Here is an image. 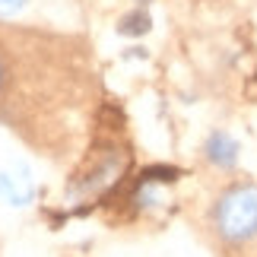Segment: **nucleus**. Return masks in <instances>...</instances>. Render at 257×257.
<instances>
[{
  "label": "nucleus",
  "instance_id": "nucleus-1",
  "mask_svg": "<svg viewBox=\"0 0 257 257\" xmlns=\"http://www.w3.org/2000/svg\"><path fill=\"white\" fill-rule=\"evenodd\" d=\"M210 229L229 248H241L257 238V181H235L216 197Z\"/></svg>",
  "mask_w": 257,
  "mask_h": 257
},
{
  "label": "nucleus",
  "instance_id": "nucleus-2",
  "mask_svg": "<svg viewBox=\"0 0 257 257\" xmlns=\"http://www.w3.org/2000/svg\"><path fill=\"white\" fill-rule=\"evenodd\" d=\"M0 197L10 203V206H26L35 200V181L29 169L23 165H10V169L0 172Z\"/></svg>",
  "mask_w": 257,
  "mask_h": 257
},
{
  "label": "nucleus",
  "instance_id": "nucleus-3",
  "mask_svg": "<svg viewBox=\"0 0 257 257\" xmlns=\"http://www.w3.org/2000/svg\"><path fill=\"white\" fill-rule=\"evenodd\" d=\"M238 153H241V146H238V140H235L232 134L213 131L210 137H206L203 156H206V162H210V165H216V169H222V172L235 169V162H238Z\"/></svg>",
  "mask_w": 257,
  "mask_h": 257
},
{
  "label": "nucleus",
  "instance_id": "nucleus-4",
  "mask_svg": "<svg viewBox=\"0 0 257 257\" xmlns=\"http://www.w3.org/2000/svg\"><path fill=\"white\" fill-rule=\"evenodd\" d=\"M121 169H124V159H121V156H105L102 162H95V165H92V172L83 178V184H76V191L89 194V191H102V187H111V184L117 181V175H121Z\"/></svg>",
  "mask_w": 257,
  "mask_h": 257
},
{
  "label": "nucleus",
  "instance_id": "nucleus-5",
  "mask_svg": "<svg viewBox=\"0 0 257 257\" xmlns=\"http://www.w3.org/2000/svg\"><path fill=\"white\" fill-rule=\"evenodd\" d=\"M146 29H150V16H146V13H131V16L121 19L117 32H121V35H143Z\"/></svg>",
  "mask_w": 257,
  "mask_h": 257
},
{
  "label": "nucleus",
  "instance_id": "nucleus-6",
  "mask_svg": "<svg viewBox=\"0 0 257 257\" xmlns=\"http://www.w3.org/2000/svg\"><path fill=\"white\" fill-rule=\"evenodd\" d=\"M26 7V0H0V16H13Z\"/></svg>",
  "mask_w": 257,
  "mask_h": 257
},
{
  "label": "nucleus",
  "instance_id": "nucleus-7",
  "mask_svg": "<svg viewBox=\"0 0 257 257\" xmlns=\"http://www.w3.org/2000/svg\"><path fill=\"white\" fill-rule=\"evenodd\" d=\"M7 80H10V70H7V61H4V54H0V92H4Z\"/></svg>",
  "mask_w": 257,
  "mask_h": 257
}]
</instances>
